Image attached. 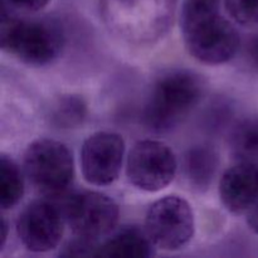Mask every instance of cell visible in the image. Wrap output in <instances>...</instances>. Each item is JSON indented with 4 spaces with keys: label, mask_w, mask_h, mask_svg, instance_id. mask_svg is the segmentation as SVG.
<instances>
[{
    "label": "cell",
    "mask_w": 258,
    "mask_h": 258,
    "mask_svg": "<svg viewBox=\"0 0 258 258\" xmlns=\"http://www.w3.org/2000/svg\"><path fill=\"white\" fill-rule=\"evenodd\" d=\"M181 30L186 49L204 64L229 62L241 45L238 32L219 14L218 5L184 3Z\"/></svg>",
    "instance_id": "1"
},
{
    "label": "cell",
    "mask_w": 258,
    "mask_h": 258,
    "mask_svg": "<svg viewBox=\"0 0 258 258\" xmlns=\"http://www.w3.org/2000/svg\"><path fill=\"white\" fill-rule=\"evenodd\" d=\"M178 0H101V15L108 29L133 45L160 40L173 24Z\"/></svg>",
    "instance_id": "2"
},
{
    "label": "cell",
    "mask_w": 258,
    "mask_h": 258,
    "mask_svg": "<svg viewBox=\"0 0 258 258\" xmlns=\"http://www.w3.org/2000/svg\"><path fill=\"white\" fill-rule=\"evenodd\" d=\"M206 90L204 78L193 71L164 73L153 86L144 106V123L154 133L173 130L201 103Z\"/></svg>",
    "instance_id": "3"
},
{
    "label": "cell",
    "mask_w": 258,
    "mask_h": 258,
    "mask_svg": "<svg viewBox=\"0 0 258 258\" xmlns=\"http://www.w3.org/2000/svg\"><path fill=\"white\" fill-rule=\"evenodd\" d=\"M2 48L30 66H45L59 57L64 47L62 25L53 19L23 20L2 15Z\"/></svg>",
    "instance_id": "4"
},
{
    "label": "cell",
    "mask_w": 258,
    "mask_h": 258,
    "mask_svg": "<svg viewBox=\"0 0 258 258\" xmlns=\"http://www.w3.org/2000/svg\"><path fill=\"white\" fill-rule=\"evenodd\" d=\"M24 170L30 183L42 194L62 196L75 176L72 153L59 141L35 140L24 154Z\"/></svg>",
    "instance_id": "5"
},
{
    "label": "cell",
    "mask_w": 258,
    "mask_h": 258,
    "mask_svg": "<svg viewBox=\"0 0 258 258\" xmlns=\"http://www.w3.org/2000/svg\"><path fill=\"white\" fill-rule=\"evenodd\" d=\"M145 229L155 247L164 251H178L194 236L193 209L181 197H164L148 209Z\"/></svg>",
    "instance_id": "6"
},
{
    "label": "cell",
    "mask_w": 258,
    "mask_h": 258,
    "mask_svg": "<svg viewBox=\"0 0 258 258\" xmlns=\"http://www.w3.org/2000/svg\"><path fill=\"white\" fill-rule=\"evenodd\" d=\"M63 214L75 237L97 242L115 229L120 212L115 201L106 194L82 191L66 202Z\"/></svg>",
    "instance_id": "7"
},
{
    "label": "cell",
    "mask_w": 258,
    "mask_h": 258,
    "mask_svg": "<svg viewBox=\"0 0 258 258\" xmlns=\"http://www.w3.org/2000/svg\"><path fill=\"white\" fill-rule=\"evenodd\" d=\"M176 170L175 154L161 141H139L128 154L126 174L128 181L140 190L154 193L166 188Z\"/></svg>",
    "instance_id": "8"
},
{
    "label": "cell",
    "mask_w": 258,
    "mask_h": 258,
    "mask_svg": "<svg viewBox=\"0 0 258 258\" xmlns=\"http://www.w3.org/2000/svg\"><path fill=\"white\" fill-rule=\"evenodd\" d=\"M125 143L122 136L100 131L86 139L81 149V168L87 183L96 186L112 184L122 168Z\"/></svg>",
    "instance_id": "9"
},
{
    "label": "cell",
    "mask_w": 258,
    "mask_h": 258,
    "mask_svg": "<svg viewBox=\"0 0 258 258\" xmlns=\"http://www.w3.org/2000/svg\"><path fill=\"white\" fill-rule=\"evenodd\" d=\"M17 234L30 252L42 253L57 248L63 236L62 212L50 202H32L18 216Z\"/></svg>",
    "instance_id": "10"
},
{
    "label": "cell",
    "mask_w": 258,
    "mask_h": 258,
    "mask_svg": "<svg viewBox=\"0 0 258 258\" xmlns=\"http://www.w3.org/2000/svg\"><path fill=\"white\" fill-rule=\"evenodd\" d=\"M223 206L233 214H242L258 202V164L239 161L223 174L219 183Z\"/></svg>",
    "instance_id": "11"
},
{
    "label": "cell",
    "mask_w": 258,
    "mask_h": 258,
    "mask_svg": "<svg viewBox=\"0 0 258 258\" xmlns=\"http://www.w3.org/2000/svg\"><path fill=\"white\" fill-rule=\"evenodd\" d=\"M155 244L145 228L138 226L123 227L98 246L96 257L135 258L150 257Z\"/></svg>",
    "instance_id": "12"
},
{
    "label": "cell",
    "mask_w": 258,
    "mask_h": 258,
    "mask_svg": "<svg viewBox=\"0 0 258 258\" xmlns=\"http://www.w3.org/2000/svg\"><path fill=\"white\" fill-rule=\"evenodd\" d=\"M183 166L189 185L196 190L204 191L212 185L218 171V153L213 146L206 144L193 146L186 151Z\"/></svg>",
    "instance_id": "13"
},
{
    "label": "cell",
    "mask_w": 258,
    "mask_h": 258,
    "mask_svg": "<svg viewBox=\"0 0 258 258\" xmlns=\"http://www.w3.org/2000/svg\"><path fill=\"white\" fill-rule=\"evenodd\" d=\"M229 148L238 161L258 164V117L246 118L234 126Z\"/></svg>",
    "instance_id": "14"
},
{
    "label": "cell",
    "mask_w": 258,
    "mask_h": 258,
    "mask_svg": "<svg viewBox=\"0 0 258 258\" xmlns=\"http://www.w3.org/2000/svg\"><path fill=\"white\" fill-rule=\"evenodd\" d=\"M24 194V179L13 159L2 155L0 159V206L3 211L17 206Z\"/></svg>",
    "instance_id": "15"
},
{
    "label": "cell",
    "mask_w": 258,
    "mask_h": 258,
    "mask_svg": "<svg viewBox=\"0 0 258 258\" xmlns=\"http://www.w3.org/2000/svg\"><path fill=\"white\" fill-rule=\"evenodd\" d=\"M87 115V105L82 97L68 95L60 97L50 110V121L59 128H72L81 125Z\"/></svg>",
    "instance_id": "16"
},
{
    "label": "cell",
    "mask_w": 258,
    "mask_h": 258,
    "mask_svg": "<svg viewBox=\"0 0 258 258\" xmlns=\"http://www.w3.org/2000/svg\"><path fill=\"white\" fill-rule=\"evenodd\" d=\"M224 5L232 19L238 24H258V0H224Z\"/></svg>",
    "instance_id": "17"
},
{
    "label": "cell",
    "mask_w": 258,
    "mask_h": 258,
    "mask_svg": "<svg viewBox=\"0 0 258 258\" xmlns=\"http://www.w3.org/2000/svg\"><path fill=\"white\" fill-rule=\"evenodd\" d=\"M7 3L23 12H38L43 9L49 0H7Z\"/></svg>",
    "instance_id": "18"
},
{
    "label": "cell",
    "mask_w": 258,
    "mask_h": 258,
    "mask_svg": "<svg viewBox=\"0 0 258 258\" xmlns=\"http://www.w3.org/2000/svg\"><path fill=\"white\" fill-rule=\"evenodd\" d=\"M244 52H246V58L249 64L258 70V33L248 38Z\"/></svg>",
    "instance_id": "19"
},
{
    "label": "cell",
    "mask_w": 258,
    "mask_h": 258,
    "mask_svg": "<svg viewBox=\"0 0 258 258\" xmlns=\"http://www.w3.org/2000/svg\"><path fill=\"white\" fill-rule=\"evenodd\" d=\"M247 222H248L249 228H251L254 233L258 234V202L249 209Z\"/></svg>",
    "instance_id": "20"
},
{
    "label": "cell",
    "mask_w": 258,
    "mask_h": 258,
    "mask_svg": "<svg viewBox=\"0 0 258 258\" xmlns=\"http://www.w3.org/2000/svg\"><path fill=\"white\" fill-rule=\"evenodd\" d=\"M0 231H2V236H0V248H3L7 242V237H8V223L5 221V218L3 217L2 218V226H0Z\"/></svg>",
    "instance_id": "21"
},
{
    "label": "cell",
    "mask_w": 258,
    "mask_h": 258,
    "mask_svg": "<svg viewBox=\"0 0 258 258\" xmlns=\"http://www.w3.org/2000/svg\"><path fill=\"white\" fill-rule=\"evenodd\" d=\"M185 3H198V4L218 5L219 4V0H185Z\"/></svg>",
    "instance_id": "22"
}]
</instances>
